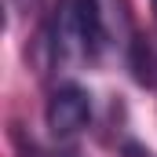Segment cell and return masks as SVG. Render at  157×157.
Here are the masks:
<instances>
[{
	"label": "cell",
	"instance_id": "3",
	"mask_svg": "<svg viewBox=\"0 0 157 157\" xmlns=\"http://www.w3.org/2000/svg\"><path fill=\"white\" fill-rule=\"evenodd\" d=\"M18 157H51V154H44L37 143H29V139H22V135H18Z\"/></svg>",
	"mask_w": 157,
	"mask_h": 157
},
{
	"label": "cell",
	"instance_id": "2",
	"mask_svg": "<svg viewBox=\"0 0 157 157\" xmlns=\"http://www.w3.org/2000/svg\"><path fill=\"white\" fill-rule=\"evenodd\" d=\"M44 121H48V132L55 139H73L91 121V99H88V91L80 84H59L51 91V99H48Z\"/></svg>",
	"mask_w": 157,
	"mask_h": 157
},
{
	"label": "cell",
	"instance_id": "4",
	"mask_svg": "<svg viewBox=\"0 0 157 157\" xmlns=\"http://www.w3.org/2000/svg\"><path fill=\"white\" fill-rule=\"evenodd\" d=\"M11 4H15V7H18V11H29V7H33V4H37V0H11Z\"/></svg>",
	"mask_w": 157,
	"mask_h": 157
},
{
	"label": "cell",
	"instance_id": "1",
	"mask_svg": "<svg viewBox=\"0 0 157 157\" xmlns=\"http://www.w3.org/2000/svg\"><path fill=\"white\" fill-rule=\"evenodd\" d=\"M73 26H77V40L88 59H99L106 48L132 51L139 44L124 0H77L73 4Z\"/></svg>",
	"mask_w": 157,
	"mask_h": 157
}]
</instances>
